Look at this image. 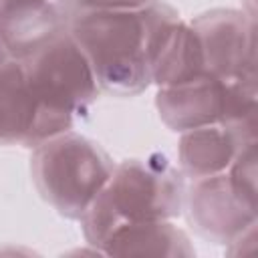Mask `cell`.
Instances as JSON below:
<instances>
[{
    "label": "cell",
    "mask_w": 258,
    "mask_h": 258,
    "mask_svg": "<svg viewBox=\"0 0 258 258\" xmlns=\"http://www.w3.org/2000/svg\"><path fill=\"white\" fill-rule=\"evenodd\" d=\"M181 22L179 12L155 0L135 10L79 14L69 32L87 54L99 89L117 97H133L151 85L155 60Z\"/></svg>",
    "instance_id": "cell-1"
},
{
    "label": "cell",
    "mask_w": 258,
    "mask_h": 258,
    "mask_svg": "<svg viewBox=\"0 0 258 258\" xmlns=\"http://www.w3.org/2000/svg\"><path fill=\"white\" fill-rule=\"evenodd\" d=\"M185 177L165 155L131 157L115 163L107 183L81 218L85 240L101 250L119 228L175 220L183 212Z\"/></svg>",
    "instance_id": "cell-2"
},
{
    "label": "cell",
    "mask_w": 258,
    "mask_h": 258,
    "mask_svg": "<svg viewBox=\"0 0 258 258\" xmlns=\"http://www.w3.org/2000/svg\"><path fill=\"white\" fill-rule=\"evenodd\" d=\"M115 161L93 139L69 129L32 149L30 175L40 198L60 216L79 220L87 214Z\"/></svg>",
    "instance_id": "cell-3"
},
{
    "label": "cell",
    "mask_w": 258,
    "mask_h": 258,
    "mask_svg": "<svg viewBox=\"0 0 258 258\" xmlns=\"http://www.w3.org/2000/svg\"><path fill=\"white\" fill-rule=\"evenodd\" d=\"M187 220L214 244H230L256 224V143L248 145L228 171L191 179L185 187Z\"/></svg>",
    "instance_id": "cell-4"
},
{
    "label": "cell",
    "mask_w": 258,
    "mask_h": 258,
    "mask_svg": "<svg viewBox=\"0 0 258 258\" xmlns=\"http://www.w3.org/2000/svg\"><path fill=\"white\" fill-rule=\"evenodd\" d=\"M155 107L161 121L177 133L212 123H250L256 121V79L200 75L187 83L159 87Z\"/></svg>",
    "instance_id": "cell-5"
},
{
    "label": "cell",
    "mask_w": 258,
    "mask_h": 258,
    "mask_svg": "<svg viewBox=\"0 0 258 258\" xmlns=\"http://www.w3.org/2000/svg\"><path fill=\"white\" fill-rule=\"evenodd\" d=\"M38 101L75 119L85 117L99 97V83L91 62L69 28L20 58Z\"/></svg>",
    "instance_id": "cell-6"
},
{
    "label": "cell",
    "mask_w": 258,
    "mask_h": 258,
    "mask_svg": "<svg viewBox=\"0 0 258 258\" xmlns=\"http://www.w3.org/2000/svg\"><path fill=\"white\" fill-rule=\"evenodd\" d=\"M75 117L44 107L34 95L24 62L6 58L0 64V145L28 149L73 129Z\"/></svg>",
    "instance_id": "cell-7"
},
{
    "label": "cell",
    "mask_w": 258,
    "mask_h": 258,
    "mask_svg": "<svg viewBox=\"0 0 258 258\" xmlns=\"http://www.w3.org/2000/svg\"><path fill=\"white\" fill-rule=\"evenodd\" d=\"M189 24L204 52L206 75L256 79V28L250 16L232 8H214Z\"/></svg>",
    "instance_id": "cell-8"
},
{
    "label": "cell",
    "mask_w": 258,
    "mask_h": 258,
    "mask_svg": "<svg viewBox=\"0 0 258 258\" xmlns=\"http://www.w3.org/2000/svg\"><path fill=\"white\" fill-rule=\"evenodd\" d=\"M252 143H256V121L212 123L183 131L177 145L179 171L189 181L228 171Z\"/></svg>",
    "instance_id": "cell-9"
},
{
    "label": "cell",
    "mask_w": 258,
    "mask_h": 258,
    "mask_svg": "<svg viewBox=\"0 0 258 258\" xmlns=\"http://www.w3.org/2000/svg\"><path fill=\"white\" fill-rule=\"evenodd\" d=\"M69 28L58 0H0V44L10 58H26Z\"/></svg>",
    "instance_id": "cell-10"
},
{
    "label": "cell",
    "mask_w": 258,
    "mask_h": 258,
    "mask_svg": "<svg viewBox=\"0 0 258 258\" xmlns=\"http://www.w3.org/2000/svg\"><path fill=\"white\" fill-rule=\"evenodd\" d=\"M101 252L107 256H194V246L171 220L141 222L115 230Z\"/></svg>",
    "instance_id": "cell-11"
},
{
    "label": "cell",
    "mask_w": 258,
    "mask_h": 258,
    "mask_svg": "<svg viewBox=\"0 0 258 258\" xmlns=\"http://www.w3.org/2000/svg\"><path fill=\"white\" fill-rule=\"evenodd\" d=\"M200 75H206L204 52L198 40L196 30L189 22H179L167 36L155 67L151 83L159 87H171L187 83Z\"/></svg>",
    "instance_id": "cell-12"
},
{
    "label": "cell",
    "mask_w": 258,
    "mask_h": 258,
    "mask_svg": "<svg viewBox=\"0 0 258 258\" xmlns=\"http://www.w3.org/2000/svg\"><path fill=\"white\" fill-rule=\"evenodd\" d=\"M155 0H58L62 12L71 20L79 14L89 12H109V10H135L151 4Z\"/></svg>",
    "instance_id": "cell-13"
},
{
    "label": "cell",
    "mask_w": 258,
    "mask_h": 258,
    "mask_svg": "<svg viewBox=\"0 0 258 258\" xmlns=\"http://www.w3.org/2000/svg\"><path fill=\"white\" fill-rule=\"evenodd\" d=\"M6 58H8V52H6V50H4V46L0 44V64H2Z\"/></svg>",
    "instance_id": "cell-14"
}]
</instances>
